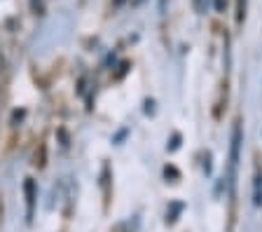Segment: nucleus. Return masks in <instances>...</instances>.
I'll use <instances>...</instances> for the list:
<instances>
[{"instance_id":"7ed1b4c3","label":"nucleus","mask_w":262,"mask_h":232,"mask_svg":"<svg viewBox=\"0 0 262 232\" xmlns=\"http://www.w3.org/2000/svg\"><path fill=\"white\" fill-rule=\"evenodd\" d=\"M24 190H26V197H28V221H31V216H33V204H35V185H33L31 178L26 181Z\"/></svg>"},{"instance_id":"f03ea898","label":"nucleus","mask_w":262,"mask_h":232,"mask_svg":"<svg viewBox=\"0 0 262 232\" xmlns=\"http://www.w3.org/2000/svg\"><path fill=\"white\" fill-rule=\"evenodd\" d=\"M253 206H262V169H255V178H253Z\"/></svg>"},{"instance_id":"f257e3e1","label":"nucleus","mask_w":262,"mask_h":232,"mask_svg":"<svg viewBox=\"0 0 262 232\" xmlns=\"http://www.w3.org/2000/svg\"><path fill=\"white\" fill-rule=\"evenodd\" d=\"M241 143H244V134H241V124L236 122L234 129H232V145H229V193H234V181H236V166H239Z\"/></svg>"}]
</instances>
